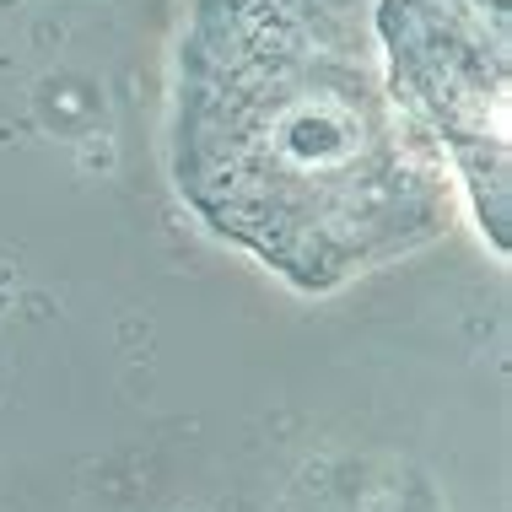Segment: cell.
Masks as SVG:
<instances>
[{"label":"cell","mask_w":512,"mask_h":512,"mask_svg":"<svg viewBox=\"0 0 512 512\" xmlns=\"http://www.w3.org/2000/svg\"><path fill=\"white\" fill-rule=\"evenodd\" d=\"M378 0H195L173 60L184 205L297 292L426 248L459 178L383 76Z\"/></svg>","instance_id":"cell-1"},{"label":"cell","mask_w":512,"mask_h":512,"mask_svg":"<svg viewBox=\"0 0 512 512\" xmlns=\"http://www.w3.org/2000/svg\"><path fill=\"white\" fill-rule=\"evenodd\" d=\"M383 76L415 130L448 157L480 227L507 254L512 38L507 0H378Z\"/></svg>","instance_id":"cell-2"}]
</instances>
